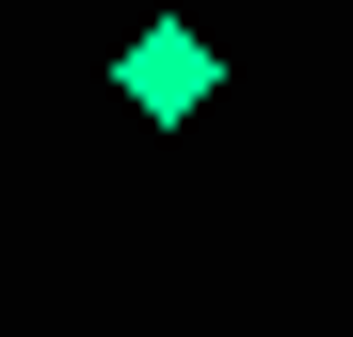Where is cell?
<instances>
[{"instance_id": "obj_1", "label": "cell", "mask_w": 353, "mask_h": 337, "mask_svg": "<svg viewBox=\"0 0 353 337\" xmlns=\"http://www.w3.org/2000/svg\"><path fill=\"white\" fill-rule=\"evenodd\" d=\"M112 96H129L145 129H193V112L225 96V48H209L193 17H161V32H129V48H112Z\"/></svg>"}]
</instances>
